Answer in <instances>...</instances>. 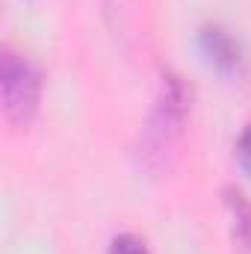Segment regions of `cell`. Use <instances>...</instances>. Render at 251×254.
Listing matches in <instances>:
<instances>
[{"label":"cell","mask_w":251,"mask_h":254,"mask_svg":"<svg viewBox=\"0 0 251 254\" xmlns=\"http://www.w3.org/2000/svg\"><path fill=\"white\" fill-rule=\"evenodd\" d=\"M110 254H148V249H145L142 240H136V237L125 234V237H116V240H113Z\"/></svg>","instance_id":"277c9868"},{"label":"cell","mask_w":251,"mask_h":254,"mask_svg":"<svg viewBox=\"0 0 251 254\" xmlns=\"http://www.w3.org/2000/svg\"><path fill=\"white\" fill-rule=\"evenodd\" d=\"M201 45H204L207 57H210L216 65H222V68H234V65H237V60H240V51H237L234 39H231L225 30H219V27L204 30Z\"/></svg>","instance_id":"7a4b0ae2"},{"label":"cell","mask_w":251,"mask_h":254,"mask_svg":"<svg viewBox=\"0 0 251 254\" xmlns=\"http://www.w3.org/2000/svg\"><path fill=\"white\" fill-rule=\"evenodd\" d=\"M0 86H3V110L12 122H27L36 110L39 101V77L30 65L12 54L3 57L0 71Z\"/></svg>","instance_id":"6da1fadb"},{"label":"cell","mask_w":251,"mask_h":254,"mask_svg":"<svg viewBox=\"0 0 251 254\" xmlns=\"http://www.w3.org/2000/svg\"><path fill=\"white\" fill-rule=\"evenodd\" d=\"M228 204H231V210H234V228H237V237H240L243 249L251 252V204L240 195V192L231 195Z\"/></svg>","instance_id":"3957f363"},{"label":"cell","mask_w":251,"mask_h":254,"mask_svg":"<svg viewBox=\"0 0 251 254\" xmlns=\"http://www.w3.org/2000/svg\"><path fill=\"white\" fill-rule=\"evenodd\" d=\"M237 154H240V163L246 166V172H251V125L243 130V136L237 142Z\"/></svg>","instance_id":"5b68a950"}]
</instances>
